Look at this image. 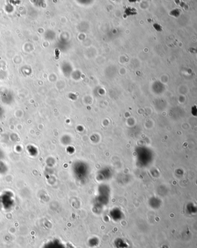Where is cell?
Segmentation results:
<instances>
[{
    "mask_svg": "<svg viewBox=\"0 0 197 248\" xmlns=\"http://www.w3.org/2000/svg\"><path fill=\"white\" fill-rule=\"evenodd\" d=\"M124 12L127 15V16H130V15H136L137 13H138V12H137V10L135 9V8L131 7V6H128V7H126V9H125Z\"/></svg>",
    "mask_w": 197,
    "mask_h": 248,
    "instance_id": "6da1fadb",
    "label": "cell"
},
{
    "mask_svg": "<svg viewBox=\"0 0 197 248\" xmlns=\"http://www.w3.org/2000/svg\"><path fill=\"white\" fill-rule=\"evenodd\" d=\"M153 27L157 31H162L161 26L160 25H158V24H154Z\"/></svg>",
    "mask_w": 197,
    "mask_h": 248,
    "instance_id": "7a4b0ae2",
    "label": "cell"
}]
</instances>
